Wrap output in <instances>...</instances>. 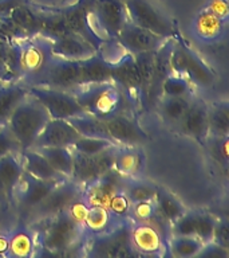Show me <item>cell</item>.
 <instances>
[{"label": "cell", "mask_w": 229, "mask_h": 258, "mask_svg": "<svg viewBox=\"0 0 229 258\" xmlns=\"http://www.w3.org/2000/svg\"><path fill=\"white\" fill-rule=\"evenodd\" d=\"M10 234L0 233V255H7Z\"/></svg>", "instance_id": "obj_54"}, {"label": "cell", "mask_w": 229, "mask_h": 258, "mask_svg": "<svg viewBox=\"0 0 229 258\" xmlns=\"http://www.w3.org/2000/svg\"><path fill=\"white\" fill-rule=\"evenodd\" d=\"M43 227L36 234V245L43 254H66L68 250L83 243V227L72 219L66 210L54 217L40 221Z\"/></svg>", "instance_id": "obj_1"}, {"label": "cell", "mask_w": 229, "mask_h": 258, "mask_svg": "<svg viewBox=\"0 0 229 258\" xmlns=\"http://www.w3.org/2000/svg\"><path fill=\"white\" fill-rule=\"evenodd\" d=\"M30 86H44L74 94L82 88L80 60L64 59L54 55L42 74Z\"/></svg>", "instance_id": "obj_8"}, {"label": "cell", "mask_w": 229, "mask_h": 258, "mask_svg": "<svg viewBox=\"0 0 229 258\" xmlns=\"http://www.w3.org/2000/svg\"><path fill=\"white\" fill-rule=\"evenodd\" d=\"M192 101L190 97H162L160 102L161 116L166 122L177 125L182 118Z\"/></svg>", "instance_id": "obj_36"}, {"label": "cell", "mask_w": 229, "mask_h": 258, "mask_svg": "<svg viewBox=\"0 0 229 258\" xmlns=\"http://www.w3.org/2000/svg\"><path fill=\"white\" fill-rule=\"evenodd\" d=\"M0 60L20 81L22 77V51L18 40L0 39Z\"/></svg>", "instance_id": "obj_37"}, {"label": "cell", "mask_w": 229, "mask_h": 258, "mask_svg": "<svg viewBox=\"0 0 229 258\" xmlns=\"http://www.w3.org/2000/svg\"><path fill=\"white\" fill-rule=\"evenodd\" d=\"M111 81V62L96 52L87 59L80 60V85L82 88L87 85L103 84Z\"/></svg>", "instance_id": "obj_25"}, {"label": "cell", "mask_w": 229, "mask_h": 258, "mask_svg": "<svg viewBox=\"0 0 229 258\" xmlns=\"http://www.w3.org/2000/svg\"><path fill=\"white\" fill-rule=\"evenodd\" d=\"M90 20L94 31L102 39L116 42L128 20L124 0H91Z\"/></svg>", "instance_id": "obj_7"}, {"label": "cell", "mask_w": 229, "mask_h": 258, "mask_svg": "<svg viewBox=\"0 0 229 258\" xmlns=\"http://www.w3.org/2000/svg\"><path fill=\"white\" fill-rule=\"evenodd\" d=\"M8 153H20L19 143L6 126H0V157Z\"/></svg>", "instance_id": "obj_46"}, {"label": "cell", "mask_w": 229, "mask_h": 258, "mask_svg": "<svg viewBox=\"0 0 229 258\" xmlns=\"http://www.w3.org/2000/svg\"><path fill=\"white\" fill-rule=\"evenodd\" d=\"M20 51H22V77L26 85H30L42 74L48 62L51 60V40L44 36L36 35L31 38L19 39Z\"/></svg>", "instance_id": "obj_9"}, {"label": "cell", "mask_w": 229, "mask_h": 258, "mask_svg": "<svg viewBox=\"0 0 229 258\" xmlns=\"http://www.w3.org/2000/svg\"><path fill=\"white\" fill-rule=\"evenodd\" d=\"M38 15H39V34L38 35L52 40L66 34H70L62 10L47 11V10L38 8Z\"/></svg>", "instance_id": "obj_32"}, {"label": "cell", "mask_w": 229, "mask_h": 258, "mask_svg": "<svg viewBox=\"0 0 229 258\" xmlns=\"http://www.w3.org/2000/svg\"><path fill=\"white\" fill-rule=\"evenodd\" d=\"M212 242L217 243L221 247L228 249L229 247V227L226 221H218L216 222L214 226V231H213V239Z\"/></svg>", "instance_id": "obj_49"}, {"label": "cell", "mask_w": 229, "mask_h": 258, "mask_svg": "<svg viewBox=\"0 0 229 258\" xmlns=\"http://www.w3.org/2000/svg\"><path fill=\"white\" fill-rule=\"evenodd\" d=\"M132 206L133 203L129 201L124 189L116 192L108 201L107 209L112 217L118 222L132 221Z\"/></svg>", "instance_id": "obj_43"}, {"label": "cell", "mask_w": 229, "mask_h": 258, "mask_svg": "<svg viewBox=\"0 0 229 258\" xmlns=\"http://www.w3.org/2000/svg\"><path fill=\"white\" fill-rule=\"evenodd\" d=\"M51 51L52 55L70 60H84L98 52L91 43L71 32L52 39Z\"/></svg>", "instance_id": "obj_22"}, {"label": "cell", "mask_w": 229, "mask_h": 258, "mask_svg": "<svg viewBox=\"0 0 229 258\" xmlns=\"http://www.w3.org/2000/svg\"><path fill=\"white\" fill-rule=\"evenodd\" d=\"M80 135L75 131L67 120L62 118H50L44 125L43 131L40 132L35 141L34 148H43V147H66L71 148Z\"/></svg>", "instance_id": "obj_18"}, {"label": "cell", "mask_w": 229, "mask_h": 258, "mask_svg": "<svg viewBox=\"0 0 229 258\" xmlns=\"http://www.w3.org/2000/svg\"><path fill=\"white\" fill-rule=\"evenodd\" d=\"M170 70L172 74L185 77L194 88H212L216 76L200 55L194 50L186 46L184 42L173 39L172 54H170Z\"/></svg>", "instance_id": "obj_4"}, {"label": "cell", "mask_w": 229, "mask_h": 258, "mask_svg": "<svg viewBox=\"0 0 229 258\" xmlns=\"http://www.w3.org/2000/svg\"><path fill=\"white\" fill-rule=\"evenodd\" d=\"M90 11H91V0H79L70 7L62 10L70 32L82 36L95 47L96 51L100 52L106 40L102 39L94 31L90 20Z\"/></svg>", "instance_id": "obj_14"}, {"label": "cell", "mask_w": 229, "mask_h": 258, "mask_svg": "<svg viewBox=\"0 0 229 258\" xmlns=\"http://www.w3.org/2000/svg\"><path fill=\"white\" fill-rule=\"evenodd\" d=\"M126 177L112 168L95 180L90 181L82 187V199L88 206H103L107 207L108 201L116 192L124 189Z\"/></svg>", "instance_id": "obj_16"}, {"label": "cell", "mask_w": 229, "mask_h": 258, "mask_svg": "<svg viewBox=\"0 0 229 258\" xmlns=\"http://www.w3.org/2000/svg\"><path fill=\"white\" fill-rule=\"evenodd\" d=\"M88 207H90V206H88L83 199H82V195H80V197L74 199V201L67 206L66 213H67L68 215H70V217H71L76 223H78V225H80L82 227H83V222L86 215H87Z\"/></svg>", "instance_id": "obj_47"}, {"label": "cell", "mask_w": 229, "mask_h": 258, "mask_svg": "<svg viewBox=\"0 0 229 258\" xmlns=\"http://www.w3.org/2000/svg\"><path fill=\"white\" fill-rule=\"evenodd\" d=\"M0 85H3V84H2V82H0Z\"/></svg>", "instance_id": "obj_56"}, {"label": "cell", "mask_w": 229, "mask_h": 258, "mask_svg": "<svg viewBox=\"0 0 229 258\" xmlns=\"http://www.w3.org/2000/svg\"><path fill=\"white\" fill-rule=\"evenodd\" d=\"M229 135V104L218 102L209 108L208 137H228Z\"/></svg>", "instance_id": "obj_33"}, {"label": "cell", "mask_w": 229, "mask_h": 258, "mask_svg": "<svg viewBox=\"0 0 229 258\" xmlns=\"http://www.w3.org/2000/svg\"><path fill=\"white\" fill-rule=\"evenodd\" d=\"M197 257H208V258H226L228 257V249L221 247L214 242L205 243L201 251L197 254Z\"/></svg>", "instance_id": "obj_50"}, {"label": "cell", "mask_w": 229, "mask_h": 258, "mask_svg": "<svg viewBox=\"0 0 229 258\" xmlns=\"http://www.w3.org/2000/svg\"><path fill=\"white\" fill-rule=\"evenodd\" d=\"M126 222V221H125ZM122 222H118L112 217L107 207L103 206H90L87 215L83 222V233L84 235H95L110 231Z\"/></svg>", "instance_id": "obj_29"}, {"label": "cell", "mask_w": 229, "mask_h": 258, "mask_svg": "<svg viewBox=\"0 0 229 258\" xmlns=\"http://www.w3.org/2000/svg\"><path fill=\"white\" fill-rule=\"evenodd\" d=\"M26 3L30 0H0V18H8L15 8Z\"/></svg>", "instance_id": "obj_51"}, {"label": "cell", "mask_w": 229, "mask_h": 258, "mask_svg": "<svg viewBox=\"0 0 229 258\" xmlns=\"http://www.w3.org/2000/svg\"><path fill=\"white\" fill-rule=\"evenodd\" d=\"M48 120L50 116L43 105L28 93V96L12 112L6 128L19 143L22 152L34 148L36 139Z\"/></svg>", "instance_id": "obj_3"}, {"label": "cell", "mask_w": 229, "mask_h": 258, "mask_svg": "<svg viewBox=\"0 0 229 258\" xmlns=\"http://www.w3.org/2000/svg\"><path fill=\"white\" fill-rule=\"evenodd\" d=\"M132 222L126 221L110 231L84 238L87 255L92 258H130L138 254L132 245Z\"/></svg>", "instance_id": "obj_5"}, {"label": "cell", "mask_w": 229, "mask_h": 258, "mask_svg": "<svg viewBox=\"0 0 229 258\" xmlns=\"http://www.w3.org/2000/svg\"><path fill=\"white\" fill-rule=\"evenodd\" d=\"M132 245L138 255H161L164 239L152 222H132Z\"/></svg>", "instance_id": "obj_20"}, {"label": "cell", "mask_w": 229, "mask_h": 258, "mask_svg": "<svg viewBox=\"0 0 229 258\" xmlns=\"http://www.w3.org/2000/svg\"><path fill=\"white\" fill-rule=\"evenodd\" d=\"M36 234L28 227H20L10 234L8 253L10 257L27 258L36 253Z\"/></svg>", "instance_id": "obj_30"}, {"label": "cell", "mask_w": 229, "mask_h": 258, "mask_svg": "<svg viewBox=\"0 0 229 258\" xmlns=\"http://www.w3.org/2000/svg\"><path fill=\"white\" fill-rule=\"evenodd\" d=\"M204 243L196 237H182V235H173L169 242L168 249L170 250V255L178 258L197 257Z\"/></svg>", "instance_id": "obj_40"}, {"label": "cell", "mask_w": 229, "mask_h": 258, "mask_svg": "<svg viewBox=\"0 0 229 258\" xmlns=\"http://www.w3.org/2000/svg\"><path fill=\"white\" fill-rule=\"evenodd\" d=\"M208 112L209 106L200 98H193L189 108L182 116L177 126L182 135L202 141L208 137Z\"/></svg>", "instance_id": "obj_19"}, {"label": "cell", "mask_w": 229, "mask_h": 258, "mask_svg": "<svg viewBox=\"0 0 229 258\" xmlns=\"http://www.w3.org/2000/svg\"><path fill=\"white\" fill-rule=\"evenodd\" d=\"M38 149L59 173L71 179L72 172V149L66 147H43Z\"/></svg>", "instance_id": "obj_34"}, {"label": "cell", "mask_w": 229, "mask_h": 258, "mask_svg": "<svg viewBox=\"0 0 229 258\" xmlns=\"http://www.w3.org/2000/svg\"><path fill=\"white\" fill-rule=\"evenodd\" d=\"M78 104L88 116L104 121L132 108L126 97L114 82L87 85L74 93Z\"/></svg>", "instance_id": "obj_2"}, {"label": "cell", "mask_w": 229, "mask_h": 258, "mask_svg": "<svg viewBox=\"0 0 229 258\" xmlns=\"http://www.w3.org/2000/svg\"><path fill=\"white\" fill-rule=\"evenodd\" d=\"M0 39L19 40L24 39V35L8 18H0Z\"/></svg>", "instance_id": "obj_48"}, {"label": "cell", "mask_w": 229, "mask_h": 258, "mask_svg": "<svg viewBox=\"0 0 229 258\" xmlns=\"http://www.w3.org/2000/svg\"><path fill=\"white\" fill-rule=\"evenodd\" d=\"M28 96V85L23 81L0 85V126H6L15 108Z\"/></svg>", "instance_id": "obj_27"}, {"label": "cell", "mask_w": 229, "mask_h": 258, "mask_svg": "<svg viewBox=\"0 0 229 258\" xmlns=\"http://www.w3.org/2000/svg\"><path fill=\"white\" fill-rule=\"evenodd\" d=\"M164 38L157 36L148 30H144L140 26L126 20L120 35L116 39L117 43L124 48L125 51L132 55L145 54V52H154L161 44L164 43Z\"/></svg>", "instance_id": "obj_17"}, {"label": "cell", "mask_w": 229, "mask_h": 258, "mask_svg": "<svg viewBox=\"0 0 229 258\" xmlns=\"http://www.w3.org/2000/svg\"><path fill=\"white\" fill-rule=\"evenodd\" d=\"M8 19L19 28L24 38H31L39 34V15H38V7L30 3L22 4L15 8L8 16Z\"/></svg>", "instance_id": "obj_31"}, {"label": "cell", "mask_w": 229, "mask_h": 258, "mask_svg": "<svg viewBox=\"0 0 229 258\" xmlns=\"http://www.w3.org/2000/svg\"><path fill=\"white\" fill-rule=\"evenodd\" d=\"M162 97H190L193 94V86L185 77L177 74H169L160 86Z\"/></svg>", "instance_id": "obj_41"}, {"label": "cell", "mask_w": 229, "mask_h": 258, "mask_svg": "<svg viewBox=\"0 0 229 258\" xmlns=\"http://www.w3.org/2000/svg\"><path fill=\"white\" fill-rule=\"evenodd\" d=\"M80 195H82V185L71 179H67L56 184L55 188L52 189L39 205L35 206L27 213L28 215H31L34 221L40 222L64 211L67 209V206Z\"/></svg>", "instance_id": "obj_12"}, {"label": "cell", "mask_w": 229, "mask_h": 258, "mask_svg": "<svg viewBox=\"0 0 229 258\" xmlns=\"http://www.w3.org/2000/svg\"><path fill=\"white\" fill-rule=\"evenodd\" d=\"M209 10L220 18L221 20H224L226 22L228 20V7H226V3H225L224 0H216V2H213L212 6L209 7Z\"/></svg>", "instance_id": "obj_52"}, {"label": "cell", "mask_w": 229, "mask_h": 258, "mask_svg": "<svg viewBox=\"0 0 229 258\" xmlns=\"http://www.w3.org/2000/svg\"><path fill=\"white\" fill-rule=\"evenodd\" d=\"M28 93L43 105L50 118L68 120L72 117L87 114L80 108L72 93L44 88V86H28Z\"/></svg>", "instance_id": "obj_10"}, {"label": "cell", "mask_w": 229, "mask_h": 258, "mask_svg": "<svg viewBox=\"0 0 229 258\" xmlns=\"http://www.w3.org/2000/svg\"><path fill=\"white\" fill-rule=\"evenodd\" d=\"M154 202L157 206V215L164 218L166 222L173 223L186 213V209L182 206V203L173 197L172 194L166 192L164 189L158 188Z\"/></svg>", "instance_id": "obj_35"}, {"label": "cell", "mask_w": 229, "mask_h": 258, "mask_svg": "<svg viewBox=\"0 0 229 258\" xmlns=\"http://www.w3.org/2000/svg\"><path fill=\"white\" fill-rule=\"evenodd\" d=\"M124 191L132 203H138V202L154 201L158 188L150 181L130 177L125 181Z\"/></svg>", "instance_id": "obj_38"}, {"label": "cell", "mask_w": 229, "mask_h": 258, "mask_svg": "<svg viewBox=\"0 0 229 258\" xmlns=\"http://www.w3.org/2000/svg\"><path fill=\"white\" fill-rule=\"evenodd\" d=\"M192 34L198 42L213 44L220 42L226 34V22L221 20L210 10L201 11L193 22Z\"/></svg>", "instance_id": "obj_23"}, {"label": "cell", "mask_w": 229, "mask_h": 258, "mask_svg": "<svg viewBox=\"0 0 229 258\" xmlns=\"http://www.w3.org/2000/svg\"><path fill=\"white\" fill-rule=\"evenodd\" d=\"M144 160V153L140 147L120 145L116 152L112 168L124 177L130 179V177H136L138 173H141L145 164Z\"/></svg>", "instance_id": "obj_28"}, {"label": "cell", "mask_w": 229, "mask_h": 258, "mask_svg": "<svg viewBox=\"0 0 229 258\" xmlns=\"http://www.w3.org/2000/svg\"><path fill=\"white\" fill-rule=\"evenodd\" d=\"M2 201H6V192H4V187L0 181V202Z\"/></svg>", "instance_id": "obj_55"}, {"label": "cell", "mask_w": 229, "mask_h": 258, "mask_svg": "<svg viewBox=\"0 0 229 258\" xmlns=\"http://www.w3.org/2000/svg\"><path fill=\"white\" fill-rule=\"evenodd\" d=\"M103 125L110 139L116 141L118 145L141 147L149 141V136L146 135V132L126 112L120 113L108 120H104Z\"/></svg>", "instance_id": "obj_15"}, {"label": "cell", "mask_w": 229, "mask_h": 258, "mask_svg": "<svg viewBox=\"0 0 229 258\" xmlns=\"http://www.w3.org/2000/svg\"><path fill=\"white\" fill-rule=\"evenodd\" d=\"M23 175L20 153H8L0 157V181L4 187L6 201H12Z\"/></svg>", "instance_id": "obj_26"}, {"label": "cell", "mask_w": 229, "mask_h": 258, "mask_svg": "<svg viewBox=\"0 0 229 258\" xmlns=\"http://www.w3.org/2000/svg\"><path fill=\"white\" fill-rule=\"evenodd\" d=\"M111 81L122 90L132 108L140 102L142 96L141 76L132 54H125L117 62H111Z\"/></svg>", "instance_id": "obj_13"}, {"label": "cell", "mask_w": 229, "mask_h": 258, "mask_svg": "<svg viewBox=\"0 0 229 258\" xmlns=\"http://www.w3.org/2000/svg\"><path fill=\"white\" fill-rule=\"evenodd\" d=\"M23 171L28 175L46 181H64L67 177L59 173L52 167L46 157L35 148L26 149L20 152Z\"/></svg>", "instance_id": "obj_24"}, {"label": "cell", "mask_w": 229, "mask_h": 258, "mask_svg": "<svg viewBox=\"0 0 229 258\" xmlns=\"http://www.w3.org/2000/svg\"><path fill=\"white\" fill-rule=\"evenodd\" d=\"M117 143H114L110 139H100V137H79L78 140L71 145L72 151L83 153L87 156H94L96 153H100L106 149L117 147Z\"/></svg>", "instance_id": "obj_42"}, {"label": "cell", "mask_w": 229, "mask_h": 258, "mask_svg": "<svg viewBox=\"0 0 229 258\" xmlns=\"http://www.w3.org/2000/svg\"><path fill=\"white\" fill-rule=\"evenodd\" d=\"M124 3L132 23L164 39L176 38V27L172 20L149 0H124Z\"/></svg>", "instance_id": "obj_6"}, {"label": "cell", "mask_w": 229, "mask_h": 258, "mask_svg": "<svg viewBox=\"0 0 229 258\" xmlns=\"http://www.w3.org/2000/svg\"><path fill=\"white\" fill-rule=\"evenodd\" d=\"M216 219L209 214L197 213V225H196V237L202 243H209L213 239V231L216 226Z\"/></svg>", "instance_id": "obj_44"}, {"label": "cell", "mask_w": 229, "mask_h": 258, "mask_svg": "<svg viewBox=\"0 0 229 258\" xmlns=\"http://www.w3.org/2000/svg\"><path fill=\"white\" fill-rule=\"evenodd\" d=\"M60 181H46L36 179V177L28 175L24 172L22 175V179L19 181V185L16 188L18 197H19V203L26 211H30L38 206L52 189L55 188L56 184ZM15 192V194H16Z\"/></svg>", "instance_id": "obj_21"}, {"label": "cell", "mask_w": 229, "mask_h": 258, "mask_svg": "<svg viewBox=\"0 0 229 258\" xmlns=\"http://www.w3.org/2000/svg\"><path fill=\"white\" fill-rule=\"evenodd\" d=\"M16 81H18V78H16V77L6 68V64L0 60V82H2V84H11V82H16Z\"/></svg>", "instance_id": "obj_53"}, {"label": "cell", "mask_w": 229, "mask_h": 258, "mask_svg": "<svg viewBox=\"0 0 229 258\" xmlns=\"http://www.w3.org/2000/svg\"><path fill=\"white\" fill-rule=\"evenodd\" d=\"M120 145L111 147L103 152L96 153L94 156H87L83 153L72 151V172L71 180L79 183L82 187L96 177L103 175L114 167L116 152Z\"/></svg>", "instance_id": "obj_11"}, {"label": "cell", "mask_w": 229, "mask_h": 258, "mask_svg": "<svg viewBox=\"0 0 229 258\" xmlns=\"http://www.w3.org/2000/svg\"><path fill=\"white\" fill-rule=\"evenodd\" d=\"M157 215V206L154 201L138 202L132 206V221L133 222H152Z\"/></svg>", "instance_id": "obj_45"}, {"label": "cell", "mask_w": 229, "mask_h": 258, "mask_svg": "<svg viewBox=\"0 0 229 258\" xmlns=\"http://www.w3.org/2000/svg\"><path fill=\"white\" fill-rule=\"evenodd\" d=\"M68 122L75 128V131L80 135V137H100V139H110L107 131L104 128L103 121L98 120L95 117L78 116L68 118ZM111 140V139H110ZM116 143V141H114Z\"/></svg>", "instance_id": "obj_39"}]
</instances>
